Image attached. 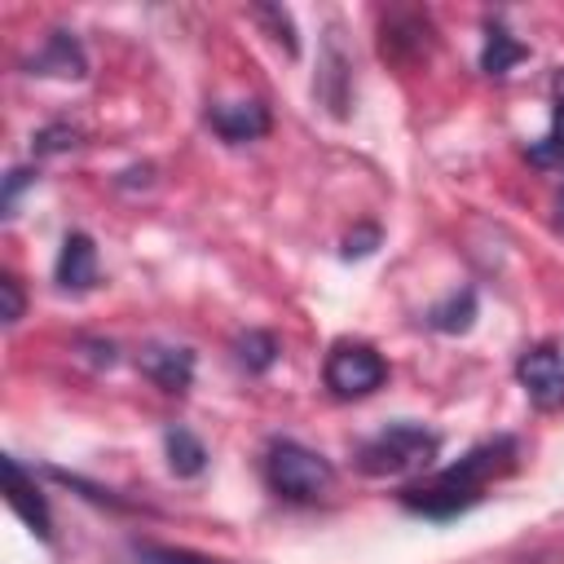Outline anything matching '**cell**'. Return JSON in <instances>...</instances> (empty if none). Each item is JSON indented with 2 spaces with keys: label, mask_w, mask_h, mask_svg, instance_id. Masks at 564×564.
Returning <instances> with one entry per match:
<instances>
[{
  "label": "cell",
  "mask_w": 564,
  "mask_h": 564,
  "mask_svg": "<svg viewBox=\"0 0 564 564\" xmlns=\"http://www.w3.org/2000/svg\"><path fill=\"white\" fill-rule=\"evenodd\" d=\"M516 454H520L516 436L480 441V445H471L458 463H449V467L423 476L419 485H410V489L401 494V502H405L414 516L454 520V516H463L467 507H476V502L485 498L489 480H498V476H507V471L516 467Z\"/></svg>",
  "instance_id": "cell-1"
},
{
  "label": "cell",
  "mask_w": 564,
  "mask_h": 564,
  "mask_svg": "<svg viewBox=\"0 0 564 564\" xmlns=\"http://www.w3.org/2000/svg\"><path fill=\"white\" fill-rule=\"evenodd\" d=\"M436 449H441L436 432H427L423 423L401 419V423H388L383 432H375L370 441H361L357 467L366 476H405V471L427 467L436 458Z\"/></svg>",
  "instance_id": "cell-2"
},
{
  "label": "cell",
  "mask_w": 564,
  "mask_h": 564,
  "mask_svg": "<svg viewBox=\"0 0 564 564\" xmlns=\"http://www.w3.org/2000/svg\"><path fill=\"white\" fill-rule=\"evenodd\" d=\"M264 480L286 502H313V498H322L330 489L335 467L317 449H308L300 441H273L269 454H264Z\"/></svg>",
  "instance_id": "cell-3"
},
{
  "label": "cell",
  "mask_w": 564,
  "mask_h": 564,
  "mask_svg": "<svg viewBox=\"0 0 564 564\" xmlns=\"http://www.w3.org/2000/svg\"><path fill=\"white\" fill-rule=\"evenodd\" d=\"M322 379L326 388L339 397V401H352V397H370L383 379H388V361L370 348V344H357V339H339L330 352H326V366H322Z\"/></svg>",
  "instance_id": "cell-4"
},
{
  "label": "cell",
  "mask_w": 564,
  "mask_h": 564,
  "mask_svg": "<svg viewBox=\"0 0 564 564\" xmlns=\"http://www.w3.org/2000/svg\"><path fill=\"white\" fill-rule=\"evenodd\" d=\"M516 379L529 392L538 410H560L564 405V352L555 344H533L516 361Z\"/></svg>",
  "instance_id": "cell-5"
},
{
  "label": "cell",
  "mask_w": 564,
  "mask_h": 564,
  "mask_svg": "<svg viewBox=\"0 0 564 564\" xmlns=\"http://www.w3.org/2000/svg\"><path fill=\"white\" fill-rule=\"evenodd\" d=\"M379 53H383L388 62H401V66L427 57V53H432V18L419 13V9H397V13H388L383 26H379Z\"/></svg>",
  "instance_id": "cell-6"
},
{
  "label": "cell",
  "mask_w": 564,
  "mask_h": 564,
  "mask_svg": "<svg viewBox=\"0 0 564 564\" xmlns=\"http://www.w3.org/2000/svg\"><path fill=\"white\" fill-rule=\"evenodd\" d=\"M0 471H4V498H9L13 516H18L35 538L48 542V538H53V516H48V502H44L35 476H26V467H22L13 454L0 458Z\"/></svg>",
  "instance_id": "cell-7"
},
{
  "label": "cell",
  "mask_w": 564,
  "mask_h": 564,
  "mask_svg": "<svg viewBox=\"0 0 564 564\" xmlns=\"http://www.w3.org/2000/svg\"><path fill=\"white\" fill-rule=\"evenodd\" d=\"M207 123L225 141L242 145V141H256L269 132V110H264V101H220V106H207Z\"/></svg>",
  "instance_id": "cell-8"
},
{
  "label": "cell",
  "mask_w": 564,
  "mask_h": 564,
  "mask_svg": "<svg viewBox=\"0 0 564 564\" xmlns=\"http://www.w3.org/2000/svg\"><path fill=\"white\" fill-rule=\"evenodd\" d=\"M137 366L163 388V392H185L194 379V352L189 348H172V344H150L141 348Z\"/></svg>",
  "instance_id": "cell-9"
},
{
  "label": "cell",
  "mask_w": 564,
  "mask_h": 564,
  "mask_svg": "<svg viewBox=\"0 0 564 564\" xmlns=\"http://www.w3.org/2000/svg\"><path fill=\"white\" fill-rule=\"evenodd\" d=\"M57 286L62 291H88L97 282V247L88 234H66L62 238V251H57Z\"/></svg>",
  "instance_id": "cell-10"
},
{
  "label": "cell",
  "mask_w": 564,
  "mask_h": 564,
  "mask_svg": "<svg viewBox=\"0 0 564 564\" xmlns=\"http://www.w3.org/2000/svg\"><path fill=\"white\" fill-rule=\"evenodd\" d=\"M88 70V57H84V48H79V40L75 35H66V31H53L48 40H44V48L31 57V75H57V79H79Z\"/></svg>",
  "instance_id": "cell-11"
},
{
  "label": "cell",
  "mask_w": 564,
  "mask_h": 564,
  "mask_svg": "<svg viewBox=\"0 0 564 564\" xmlns=\"http://www.w3.org/2000/svg\"><path fill=\"white\" fill-rule=\"evenodd\" d=\"M529 57V48L502 26V22H494L489 31H485V48H480V70L485 75H507L516 62H524Z\"/></svg>",
  "instance_id": "cell-12"
},
{
  "label": "cell",
  "mask_w": 564,
  "mask_h": 564,
  "mask_svg": "<svg viewBox=\"0 0 564 564\" xmlns=\"http://www.w3.org/2000/svg\"><path fill=\"white\" fill-rule=\"evenodd\" d=\"M163 445H167V467L176 476H198L207 467V449H203V441L189 427H167Z\"/></svg>",
  "instance_id": "cell-13"
},
{
  "label": "cell",
  "mask_w": 564,
  "mask_h": 564,
  "mask_svg": "<svg viewBox=\"0 0 564 564\" xmlns=\"http://www.w3.org/2000/svg\"><path fill=\"white\" fill-rule=\"evenodd\" d=\"M524 159H529L533 167H542V172H564V101H555V115H551L546 137L529 141Z\"/></svg>",
  "instance_id": "cell-14"
},
{
  "label": "cell",
  "mask_w": 564,
  "mask_h": 564,
  "mask_svg": "<svg viewBox=\"0 0 564 564\" xmlns=\"http://www.w3.org/2000/svg\"><path fill=\"white\" fill-rule=\"evenodd\" d=\"M471 317H476V291L463 286V291H454L445 304H436V308L427 313V326H432V330H445V335H458V330L471 326Z\"/></svg>",
  "instance_id": "cell-15"
},
{
  "label": "cell",
  "mask_w": 564,
  "mask_h": 564,
  "mask_svg": "<svg viewBox=\"0 0 564 564\" xmlns=\"http://www.w3.org/2000/svg\"><path fill=\"white\" fill-rule=\"evenodd\" d=\"M234 352H238V361L251 370V375H260V370H269L273 361H278V339L269 335V330H247V335H238V344H234Z\"/></svg>",
  "instance_id": "cell-16"
},
{
  "label": "cell",
  "mask_w": 564,
  "mask_h": 564,
  "mask_svg": "<svg viewBox=\"0 0 564 564\" xmlns=\"http://www.w3.org/2000/svg\"><path fill=\"white\" fill-rule=\"evenodd\" d=\"M251 18H256L260 26H269V40H273V44H282V48H286V57H295V53H300L295 22H291V13H286L282 4H256V9H251Z\"/></svg>",
  "instance_id": "cell-17"
},
{
  "label": "cell",
  "mask_w": 564,
  "mask_h": 564,
  "mask_svg": "<svg viewBox=\"0 0 564 564\" xmlns=\"http://www.w3.org/2000/svg\"><path fill=\"white\" fill-rule=\"evenodd\" d=\"M35 167H13L9 176H4V194H0V207H4V216H13V207H18V194L26 189V185H35Z\"/></svg>",
  "instance_id": "cell-18"
},
{
  "label": "cell",
  "mask_w": 564,
  "mask_h": 564,
  "mask_svg": "<svg viewBox=\"0 0 564 564\" xmlns=\"http://www.w3.org/2000/svg\"><path fill=\"white\" fill-rule=\"evenodd\" d=\"M0 300H4L0 317H4V326H13V322L22 317V308H26V300H22V286H18V278H13V273H4V278H0Z\"/></svg>",
  "instance_id": "cell-19"
},
{
  "label": "cell",
  "mask_w": 564,
  "mask_h": 564,
  "mask_svg": "<svg viewBox=\"0 0 564 564\" xmlns=\"http://www.w3.org/2000/svg\"><path fill=\"white\" fill-rule=\"evenodd\" d=\"M137 555H141V564H212V560H203V555L172 551V546H141Z\"/></svg>",
  "instance_id": "cell-20"
},
{
  "label": "cell",
  "mask_w": 564,
  "mask_h": 564,
  "mask_svg": "<svg viewBox=\"0 0 564 564\" xmlns=\"http://www.w3.org/2000/svg\"><path fill=\"white\" fill-rule=\"evenodd\" d=\"M66 145H75V128H66V123H53V128L35 132V154H53V150H66Z\"/></svg>",
  "instance_id": "cell-21"
},
{
  "label": "cell",
  "mask_w": 564,
  "mask_h": 564,
  "mask_svg": "<svg viewBox=\"0 0 564 564\" xmlns=\"http://www.w3.org/2000/svg\"><path fill=\"white\" fill-rule=\"evenodd\" d=\"M379 247V229L375 225H366V229H357V234H348L344 238V256L352 260V256H370Z\"/></svg>",
  "instance_id": "cell-22"
},
{
  "label": "cell",
  "mask_w": 564,
  "mask_h": 564,
  "mask_svg": "<svg viewBox=\"0 0 564 564\" xmlns=\"http://www.w3.org/2000/svg\"><path fill=\"white\" fill-rule=\"evenodd\" d=\"M555 216L564 220V189H560V198H555Z\"/></svg>",
  "instance_id": "cell-23"
}]
</instances>
